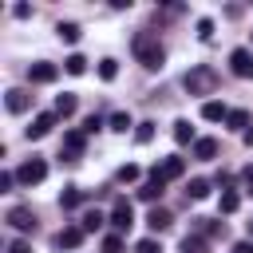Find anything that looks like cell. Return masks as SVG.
<instances>
[{
  "instance_id": "39",
  "label": "cell",
  "mask_w": 253,
  "mask_h": 253,
  "mask_svg": "<svg viewBox=\"0 0 253 253\" xmlns=\"http://www.w3.org/2000/svg\"><path fill=\"white\" fill-rule=\"evenodd\" d=\"M241 182H245V186H249V194H253V166H245V170H241Z\"/></svg>"
},
{
  "instance_id": "1",
  "label": "cell",
  "mask_w": 253,
  "mask_h": 253,
  "mask_svg": "<svg viewBox=\"0 0 253 253\" xmlns=\"http://www.w3.org/2000/svg\"><path fill=\"white\" fill-rule=\"evenodd\" d=\"M130 51H134V59H138L142 67H150V71H158V67L166 63V47L158 43V36H154V32H134Z\"/></svg>"
},
{
  "instance_id": "41",
  "label": "cell",
  "mask_w": 253,
  "mask_h": 253,
  "mask_svg": "<svg viewBox=\"0 0 253 253\" xmlns=\"http://www.w3.org/2000/svg\"><path fill=\"white\" fill-rule=\"evenodd\" d=\"M241 138H245V146H253V130H245V134H241Z\"/></svg>"
},
{
  "instance_id": "6",
  "label": "cell",
  "mask_w": 253,
  "mask_h": 253,
  "mask_svg": "<svg viewBox=\"0 0 253 253\" xmlns=\"http://www.w3.org/2000/svg\"><path fill=\"white\" fill-rule=\"evenodd\" d=\"M83 150H87L83 130H67V134H63V158H67V162H75V158H83Z\"/></svg>"
},
{
  "instance_id": "4",
  "label": "cell",
  "mask_w": 253,
  "mask_h": 253,
  "mask_svg": "<svg viewBox=\"0 0 253 253\" xmlns=\"http://www.w3.org/2000/svg\"><path fill=\"white\" fill-rule=\"evenodd\" d=\"M229 71L237 79H253V51L249 47H233L229 51Z\"/></svg>"
},
{
  "instance_id": "37",
  "label": "cell",
  "mask_w": 253,
  "mask_h": 253,
  "mask_svg": "<svg viewBox=\"0 0 253 253\" xmlns=\"http://www.w3.org/2000/svg\"><path fill=\"white\" fill-rule=\"evenodd\" d=\"M12 16H16V20H28V16H32V4H16Z\"/></svg>"
},
{
  "instance_id": "9",
  "label": "cell",
  "mask_w": 253,
  "mask_h": 253,
  "mask_svg": "<svg viewBox=\"0 0 253 253\" xmlns=\"http://www.w3.org/2000/svg\"><path fill=\"white\" fill-rule=\"evenodd\" d=\"M55 119H59L55 111H43V115H36V119H32V126H28V138L36 142V138H43V134H51V126H55Z\"/></svg>"
},
{
  "instance_id": "10",
  "label": "cell",
  "mask_w": 253,
  "mask_h": 253,
  "mask_svg": "<svg viewBox=\"0 0 253 253\" xmlns=\"http://www.w3.org/2000/svg\"><path fill=\"white\" fill-rule=\"evenodd\" d=\"M55 75H59V67H55V63H43V59L28 67V79H32V83H55Z\"/></svg>"
},
{
  "instance_id": "5",
  "label": "cell",
  "mask_w": 253,
  "mask_h": 253,
  "mask_svg": "<svg viewBox=\"0 0 253 253\" xmlns=\"http://www.w3.org/2000/svg\"><path fill=\"white\" fill-rule=\"evenodd\" d=\"M16 178H20L24 186H36V182H43V178H47V162H43V158H28V162L16 170Z\"/></svg>"
},
{
  "instance_id": "12",
  "label": "cell",
  "mask_w": 253,
  "mask_h": 253,
  "mask_svg": "<svg viewBox=\"0 0 253 253\" xmlns=\"http://www.w3.org/2000/svg\"><path fill=\"white\" fill-rule=\"evenodd\" d=\"M55 245H59V249H79V245H83V225L59 229V233H55Z\"/></svg>"
},
{
  "instance_id": "31",
  "label": "cell",
  "mask_w": 253,
  "mask_h": 253,
  "mask_svg": "<svg viewBox=\"0 0 253 253\" xmlns=\"http://www.w3.org/2000/svg\"><path fill=\"white\" fill-rule=\"evenodd\" d=\"M198 40H213V20H210V16L198 20Z\"/></svg>"
},
{
  "instance_id": "36",
  "label": "cell",
  "mask_w": 253,
  "mask_h": 253,
  "mask_svg": "<svg viewBox=\"0 0 253 253\" xmlns=\"http://www.w3.org/2000/svg\"><path fill=\"white\" fill-rule=\"evenodd\" d=\"M99 126H103V119H99V115H91V119H87V123H83V134H95V130H99Z\"/></svg>"
},
{
  "instance_id": "26",
  "label": "cell",
  "mask_w": 253,
  "mask_h": 253,
  "mask_svg": "<svg viewBox=\"0 0 253 253\" xmlns=\"http://www.w3.org/2000/svg\"><path fill=\"white\" fill-rule=\"evenodd\" d=\"M182 253H206V237L202 233H186L182 237Z\"/></svg>"
},
{
  "instance_id": "35",
  "label": "cell",
  "mask_w": 253,
  "mask_h": 253,
  "mask_svg": "<svg viewBox=\"0 0 253 253\" xmlns=\"http://www.w3.org/2000/svg\"><path fill=\"white\" fill-rule=\"evenodd\" d=\"M16 182H20V178H16L12 170H4V174H0V194H8V190H12Z\"/></svg>"
},
{
  "instance_id": "14",
  "label": "cell",
  "mask_w": 253,
  "mask_h": 253,
  "mask_svg": "<svg viewBox=\"0 0 253 253\" xmlns=\"http://www.w3.org/2000/svg\"><path fill=\"white\" fill-rule=\"evenodd\" d=\"M202 119H206V123H225V119H229V111H225V103L210 99V103H202Z\"/></svg>"
},
{
  "instance_id": "21",
  "label": "cell",
  "mask_w": 253,
  "mask_h": 253,
  "mask_svg": "<svg viewBox=\"0 0 253 253\" xmlns=\"http://www.w3.org/2000/svg\"><path fill=\"white\" fill-rule=\"evenodd\" d=\"M174 142H182V146H186V142H198V138H194L190 119H178V123H174Z\"/></svg>"
},
{
  "instance_id": "38",
  "label": "cell",
  "mask_w": 253,
  "mask_h": 253,
  "mask_svg": "<svg viewBox=\"0 0 253 253\" xmlns=\"http://www.w3.org/2000/svg\"><path fill=\"white\" fill-rule=\"evenodd\" d=\"M8 253H32V245H28V241H12V245H8Z\"/></svg>"
},
{
  "instance_id": "22",
  "label": "cell",
  "mask_w": 253,
  "mask_h": 253,
  "mask_svg": "<svg viewBox=\"0 0 253 253\" xmlns=\"http://www.w3.org/2000/svg\"><path fill=\"white\" fill-rule=\"evenodd\" d=\"M63 71H67V75H83V71H87V59H83L79 51H71V55L63 59Z\"/></svg>"
},
{
  "instance_id": "24",
  "label": "cell",
  "mask_w": 253,
  "mask_h": 253,
  "mask_svg": "<svg viewBox=\"0 0 253 253\" xmlns=\"http://www.w3.org/2000/svg\"><path fill=\"white\" fill-rule=\"evenodd\" d=\"M186 194H190L194 202H202V198H210V182H206V178H190V186H186Z\"/></svg>"
},
{
  "instance_id": "33",
  "label": "cell",
  "mask_w": 253,
  "mask_h": 253,
  "mask_svg": "<svg viewBox=\"0 0 253 253\" xmlns=\"http://www.w3.org/2000/svg\"><path fill=\"white\" fill-rule=\"evenodd\" d=\"M134 178H138V166H134V162L119 166V182H134Z\"/></svg>"
},
{
  "instance_id": "32",
  "label": "cell",
  "mask_w": 253,
  "mask_h": 253,
  "mask_svg": "<svg viewBox=\"0 0 253 253\" xmlns=\"http://www.w3.org/2000/svg\"><path fill=\"white\" fill-rule=\"evenodd\" d=\"M134 253H162V245H158L154 237H142V241L134 245Z\"/></svg>"
},
{
  "instance_id": "16",
  "label": "cell",
  "mask_w": 253,
  "mask_h": 253,
  "mask_svg": "<svg viewBox=\"0 0 253 253\" xmlns=\"http://www.w3.org/2000/svg\"><path fill=\"white\" fill-rule=\"evenodd\" d=\"M55 32H59V40H63V43H79V36H83V28H79V24H71V20H59V24H55Z\"/></svg>"
},
{
  "instance_id": "11",
  "label": "cell",
  "mask_w": 253,
  "mask_h": 253,
  "mask_svg": "<svg viewBox=\"0 0 253 253\" xmlns=\"http://www.w3.org/2000/svg\"><path fill=\"white\" fill-rule=\"evenodd\" d=\"M4 107H8L12 115H24V111L32 107V95H28V91H20V87H12V91L4 95Z\"/></svg>"
},
{
  "instance_id": "17",
  "label": "cell",
  "mask_w": 253,
  "mask_h": 253,
  "mask_svg": "<svg viewBox=\"0 0 253 253\" xmlns=\"http://www.w3.org/2000/svg\"><path fill=\"white\" fill-rule=\"evenodd\" d=\"M75 107H79V99H75L71 91H63V95H55V115H59V119H67V115H75Z\"/></svg>"
},
{
  "instance_id": "29",
  "label": "cell",
  "mask_w": 253,
  "mask_h": 253,
  "mask_svg": "<svg viewBox=\"0 0 253 253\" xmlns=\"http://www.w3.org/2000/svg\"><path fill=\"white\" fill-rule=\"evenodd\" d=\"M115 75H119V63H115V59H99V79H107V83H111Z\"/></svg>"
},
{
  "instance_id": "40",
  "label": "cell",
  "mask_w": 253,
  "mask_h": 253,
  "mask_svg": "<svg viewBox=\"0 0 253 253\" xmlns=\"http://www.w3.org/2000/svg\"><path fill=\"white\" fill-rule=\"evenodd\" d=\"M233 253H253V241H241V245H237Z\"/></svg>"
},
{
  "instance_id": "19",
  "label": "cell",
  "mask_w": 253,
  "mask_h": 253,
  "mask_svg": "<svg viewBox=\"0 0 253 253\" xmlns=\"http://www.w3.org/2000/svg\"><path fill=\"white\" fill-rule=\"evenodd\" d=\"M194 229H198L202 237H221V233H225V225H221V221H210V217H194Z\"/></svg>"
},
{
  "instance_id": "3",
  "label": "cell",
  "mask_w": 253,
  "mask_h": 253,
  "mask_svg": "<svg viewBox=\"0 0 253 253\" xmlns=\"http://www.w3.org/2000/svg\"><path fill=\"white\" fill-rule=\"evenodd\" d=\"M4 221H8V225H12L16 233H36V213H32L28 206H12Z\"/></svg>"
},
{
  "instance_id": "7",
  "label": "cell",
  "mask_w": 253,
  "mask_h": 253,
  "mask_svg": "<svg viewBox=\"0 0 253 253\" xmlns=\"http://www.w3.org/2000/svg\"><path fill=\"white\" fill-rule=\"evenodd\" d=\"M162 190H166V178H162L158 170H150V178L138 186V198H142V202H158V198H162Z\"/></svg>"
},
{
  "instance_id": "42",
  "label": "cell",
  "mask_w": 253,
  "mask_h": 253,
  "mask_svg": "<svg viewBox=\"0 0 253 253\" xmlns=\"http://www.w3.org/2000/svg\"><path fill=\"white\" fill-rule=\"evenodd\" d=\"M249 233H253V221H249Z\"/></svg>"
},
{
  "instance_id": "28",
  "label": "cell",
  "mask_w": 253,
  "mask_h": 253,
  "mask_svg": "<svg viewBox=\"0 0 253 253\" xmlns=\"http://www.w3.org/2000/svg\"><path fill=\"white\" fill-rule=\"evenodd\" d=\"M150 138H154V123H138V126H134V142H138V146H146Z\"/></svg>"
},
{
  "instance_id": "34",
  "label": "cell",
  "mask_w": 253,
  "mask_h": 253,
  "mask_svg": "<svg viewBox=\"0 0 253 253\" xmlns=\"http://www.w3.org/2000/svg\"><path fill=\"white\" fill-rule=\"evenodd\" d=\"M103 253H123V237H103Z\"/></svg>"
},
{
  "instance_id": "20",
  "label": "cell",
  "mask_w": 253,
  "mask_h": 253,
  "mask_svg": "<svg viewBox=\"0 0 253 253\" xmlns=\"http://www.w3.org/2000/svg\"><path fill=\"white\" fill-rule=\"evenodd\" d=\"M213 154H217V142H213V138H198V142H194V158H198V162H210Z\"/></svg>"
},
{
  "instance_id": "30",
  "label": "cell",
  "mask_w": 253,
  "mask_h": 253,
  "mask_svg": "<svg viewBox=\"0 0 253 253\" xmlns=\"http://www.w3.org/2000/svg\"><path fill=\"white\" fill-rule=\"evenodd\" d=\"M225 123H229L233 130H241V134H245V126H249V115H245V111H229V119H225Z\"/></svg>"
},
{
  "instance_id": "15",
  "label": "cell",
  "mask_w": 253,
  "mask_h": 253,
  "mask_svg": "<svg viewBox=\"0 0 253 253\" xmlns=\"http://www.w3.org/2000/svg\"><path fill=\"white\" fill-rule=\"evenodd\" d=\"M170 221H174V217H170V210H162V206H154V210H150V217H146V225H150L154 233L170 229Z\"/></svg>"
},
{
  "instance_id": "23",
  "label": "cell",
  "mask_w": 253,
  "mask_h": 253,
  "mask_svg": "<svg viewBox=\"0 0 253 253\" xmlns=\"http://www.w3.org/2000/svg\"><path fill=\"white\" fill-rule=\"evenodd\" d=\"M107 123H111V130H119V134H126L130 126H138V123H130V115H126V111H115Z\"/></svg>"
},
{
  "instance_id": "27",
  "label": "cell",
  "mask_w": 253,
  "mask_h": 253,
  "mask_svg": "<svg viewBox=\"0 0 253 253\" xmlns=\"http://www.w3.org/2000/svg\"><path fill=\"white\" fill-rule=\"evenodd\" d=\"M241 206V194L237 190H221V213H233Z\"/></svg>"
},
{
  "instance_id": "18",
  "label": "cell",
  "mask_w": 253,
  "mask_h": 253,
  "mask_svg": "<svg viewBox=\"0 0 253 253\" xmlns=\"http://www.w3.org/2000/svg\"><path fill=\"white\" fill-rule=\"evenodd\" d=\"M83 198H87V194H83L79 186H67V190L59 194V206H63V210H79V206H83Z\"/></svg>"
},
{
  "instance_id": "13",
  "label": "cell",
  "mask_w": 253,
  "mask_h": 253,
  "mask_svg": "<svg viewBox=\"0 0 253 253\" xmlns=\"http://www.w3.org/2000/svg\"><path fill=\"white\" fill-rule=\"evenodd\" d=\"M154 170H158V174H162L166 182H174V178H182V174H186V162L170 154V158H162V166H154Z\"/></svg>"
},
{
  "instance_id": "8",
  "label": "cell",
  "mask_w": 253,
  "mask_h": 253,
  "mask_svg": "<svg viewBox=\"0 0 253 253\" xmlns=\"http://www.w3.org/2000/svg\"><path fill=\"white\" fill-rule=\"evenodd\" d=\"M115 229H130V221H134V210H130V202L126 198H119L115 206H111V217H107Z\"/></svg>"
},
{
  "instance_id": "2",
  "label": "cell",
  "mask_w": 253,
  "mask_h": 253,
  "mask_svg": "<svg viewBox=\"0 0 253 253\" xmlns=\"http://www.w3.org/2000/svg\"><path fill=\"white\" fill-rule=\"evenodd\" d=\"M182 87H186L190 95H213V91H217V71H213L210 63H194V67L182 75Z\"/></svg>"
},
{
  "instance_id": "25",
  "label": "cell",
  "mask_w": 253,
  "mask_h": 253,
  "mask_svg": "<svg viewBox=\"0 0 253 253\" xmlns=\"http://www.w3.org/2000/svg\"><path fill=\"white\" fill-rule=\"evenodd\" d=\"M103 221H107V217H103V213H99V210H87V213H83V217H79V225H83V233H95V229H99V225H103Z\"/></svg>"
}]
</instances>
